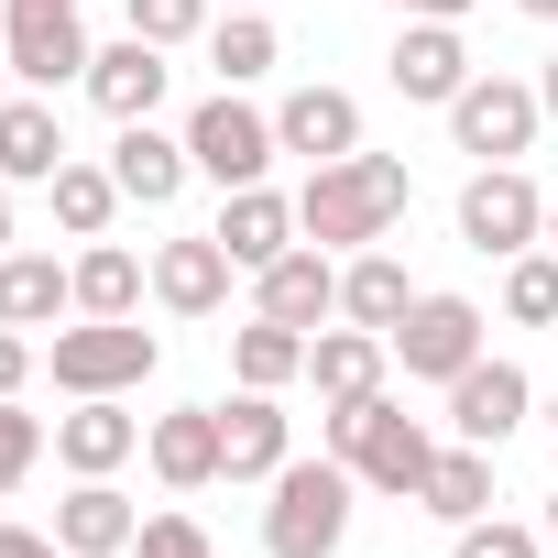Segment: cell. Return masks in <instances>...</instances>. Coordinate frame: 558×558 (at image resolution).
Masks as SVG:
<instances>
[{"instance_id": "6da1fadb", "label": "cell", "mask_w": 558, "mask_h": 558, "mask_svg": "<svg viewBox=\"0 0 558 558\" xmlns=\"http://www.w3.org/2000/svg\"><path fill=\"white\" fill-rule=\"evenodd\" d=\"M395 219H405V165H395V154H340V165H318L307 197H296V230H307L318 252L384 241Z\"/></svg>"}, {"instance_id": "7a4b0ae2", "label": "cell", "mask_w": 558, "mask_h": 558, "mask_svg": "<svg viewBox=\"0 0 558 558\" xmlns=\"http://www.w3.org/2000/svg\"><path fill=\"white\" fill-rule=\"evenodd\" d=\"M329 449L351 460V482H373V493H405V504H416V482H427V460H438V438H427L405 405H384V395H362V405H329Z\"/></svg>"}, {"instance_id": "3957f363", "label": "cell", "mask_w": 558, "mask_h": 558, "mask_svg": "<svg viewBox=\"0 0 558 558\" xmlns=\"http://www.w3.org/2000/svg\"><path fill=\"white\" fill-rule=\"evenodd\" d=\"M351 536V460H286L263 504V547L274 558H329Z\"/></svg>"}, {"instance_id": "277c9868", "label": "cell", "mask_w": 558, "mask_h": 558, "mask_svg": "<svg viewBox=\"0 0 558 558\" xmlns=\"http://www.w3.org/2000/svg\"><path fill=\"white\" fill-rule=\"evenodd\" d=\"M0 56H12V77L23 88H88V34H77V0H12V12H0Z\"/></svg>"}, {"instance_id": "5b68a950", "label": "cell", "mask_w": 558, "mask_h": 558, "mask_svg": "<svg viewBox=\"0 0 558 558\" xmlns=\"http://www.w3.org/2000/svg\"><path fill=\"white\" fill-rule=\"evenodd\" d=\"M460 241H471V252H493V263L536 252V241H547V197H536V175L482 165V175L460 186Z\"/></svg>"}, {"instance_id": "8992f818", "label": "cell", "mask_w": 558, "mask_h": 558, "mask_svg": "<svg viewBox=\"0 0 558 558\" xmlns=\"http://www.w3.org/2000/svg\"><path fill=\"white\" fill-rule=\"evenodd\" d=\"M154 362H165V351H154V329H132V318L56 329V384H66V395H132Z\"/></svg>"}, {"instance_id": "52a82bcc", "label": "cell", "mask_w": 558, "mask_h": 558, "mask_svg": "<svg viewBox=\"0 0 558 558\" xmlns=\"http://www.w3.org/2000/svg\"><path fill=\"white\" fill-rule=\"evenodd\" d=\"M274 154H286V143H274V121H263V110H241L230 88L186 121V165H197V175H219V186H263V165H274Z\"/></svg>"}, {"instance_id": "ba28073f", "label": "cell", "mask_w": 558, "mask_h": 558, "mask_svg": "<svg viewBox=\"0 0 558 558\" xmlns=\"http://www.w3.org/2000/svg\"><path fill=\"white\" fill-rule=\"evenodd\" d=\"M536 121H547V99L514 88V77H471V88L449 99V132H460V154H482V165H514V154L536 143Z\"/></svg>"}, {"instance_id": "9c48e42d", "label": "cell", "mask_w": 558, "mask_h": 558, "mask_svg": "<svg viewBox=\"0 0 558 558\" xmlns=\"http://www.w3.org/2000/svg\"><path fill=\"white\" fill-rule=\"evenodd\" d=\"M395 362L427 373V384H460V373L482 362V307H471V296H416L405 329H395Z\"/></svg>"}, {"instance_id": "30bf717a", "label": "cell", "mask_w": 558, "mask_h": 558, "mask_svg": "<svg viewBox=\"0 0 558 558\" xmlns=\"http://www.w3.org/2000/svg\"><path fill=\"white\" fill-rule=\"evenodd\" d=\"M252 307H263V318H286V329H318V318L340 307V263H329L318 241H296V252H274V263L252 274Z\"/></svg>"}, {"instance_id": "8fae6325", "label": "cell", "mask_w": 558, "mask_h": 558, "mask_svg": "<svg viewBox=\"0 0 558 558\" xmlns=\"http://www.w3.org/2000/svg\"><path fill=\"white\" fill-rule=\"evenodd\" d=\"M525 405H536V384H525L514 362H471V373L449 384V427H460L471 449H504V438L525 427Z\"/></svg>"}, {"instance_id": "7c38bea8", "label": "cell", "mask_w": 558, "mask_h": 558, "mask_svg": "<svg viewBox=\"0 0 558 558\" xmlns=\"http://www.w3.org/2000/svg\"><path fill=\"white\" fill-rule=\"evenodd\" d=\"M143 449V416H121V395H77V416H56V460L77 482H110Z\"/></svg>"}, {"instance_id": "4fadbf2b", "label": "cell", "mask_w": 558, "mask_h": 558, "mask_svg": "<svg viewBox=\"0 0 558 558\" xmlns=\"http://www.w3.org/2000/svg\"><path fill=\"white\" fill-rule=\"evenodd\" d=\"M230 274H241V263L219 252V230H197V241H165V252H154V296H165L175 318H219V307H230Z\"/></svg>"}, {"instance_id": "5bb4252c", "label": "cell", "mask_w": 558, "mask_h": 558, "mask_svg": "<svg viewBox=\"0 0 558 558\" xmlns=\"http://www.w3.org/2000/svg\"><path fill=\"white\" fill-rule=\"evenodd\" d=\"M274 143L307 154V165H340V154H362V99L351 88H296L274 110Z\"/></svg>"}, {"instance_id": "9a60e30c", "label": "cell", "mask_w": 558, "mask_h": 558, "mask_svg": "<svg viewBox=\"0 0 558 558\" xmlns=\"http://www.w3.org/2000/svg\"><path fill=\"white\" fill-rule=\"evenodd\" d=\"M395 88L449 110V99L471 88V45H460V23H405V34H395Z\"/></svg>"}, {"instance_id": "2e32d148", "label": "cell", "mask_w": 558, "mask_h": 558, "mask_svg": "<svg viewBox=\"0 0 558 558\" xmlns=\"http://www.w3.org/2000/svg\"><path fill=\"white\" fill-rule=\"evenodd\" d=\"M88 99H99L110 121H154V110H165V45L121 34L110 56H88Z\"/></svg>"}, {"instance_id": "e0dca14e", "label": "cell", "mask_w": 558, "mask_h": 558, "mask_svg": "<svg viewBox=\"0 0 558 558\" xmlns=\"http://www.w3.org/2000/svg\"><path fill=\"white\" fill-rule=\"evenodd\" d=\"M384 329H318L307 340V384H318V405H362V395H384Z\"/></svg>"}, {"instance_id": "ac0fdd59", "label": "cell", "mask_w": 558, "mask_h": 558, "mask_svg": "<svg viewBox=\"0 0 558 558\" xmlns=\"http://www.w3.org/2000/svg\"><path fill=\"white\" fill-rule=\"evenodd\" d=\"M219 460H230V482H274V471H286V405L241 384L219 405Z\"/></svg>"}, {"instance_id": "d6986e66", "label": "cell", "mask_w": 558, "mask_h": 558, "mask_svg": "<svg viewBox=\"0 0 558 558\" xmlns=\"http://www.w3.org/2000/svg\"><path fill=\"white\" fill-rule=\"evenodd\" d=\"M219 252H230L241 274H263L274 252H296V197H274V186H230V208H219Z\"/></svg>"}, {"instance_id": "ffe728a7", "label": "cell", "mask_w": 558, "mask_h": 558, "mask_svg": "<svg viewBox=\"0 0 558 558\" xmlns=\"http://www.w3.org/2000/svg\"><path fill=\"white\" fill-rule=\"evenodd\" d=\"M77 307V263L56 252H0V329H45Z\"/></svg>"}, {"instance_id": "44dd1931", "label": "cell", "mask_w": 558, "mask_h": 558, "mask_svg": "<svg viewBox=\"0 0 558 558\" xmlns=\"http://www.w3.org/2000/svg\"><path fill=\"white\" fill-rule=\"evenodd\" d=\"M56 165H66L56 99H0V175L12 186H56Z\"/></svg>"}, {"instance_id": "7402d4cb", "label": "cell", "mask_w": 558, "mask_h": 558, "mask_svg": "<svg viewBox=\"0 0 558 558\" xmlns=\"http://www.w3.org/2000/svg\"><path fill=\"white\" fill-rule=\"evenodd\" d=\"M110 175H121V197H143V208H175V186H186L197 165H186V143H165L154 121H121V143H110Z\"/></svg>"}, {"instance_id": "603a6c76", "label": "cell", "mask_w": 558, "mask_h": 558, "mask_svg": "<svg viewBox=\"0 0 558 558\" xmlns=\"http://www.w3.org/2000/svg\"><path fill=\"white\" fill-rule=\"evenodd\" d=\"M154 471H165L175 493L219 482V471H230V460H219V405H175V416H154Z\"/></svg>"}, {"instance_id": "cb8c5ba5", "label": "cell", "mask_w": 558, "mask_h": 558, "mask_svg": "<svg viewBox=\"0 0 558 558\" xmlns=\"http://www.w3.org/2000/svg\"><path fill=\"white\" fill-rule=\"evenodd\" d=\"M56 536H66V558H121V547L143 536V514H132L110 482H77V493L56 504Z\"/></svg>"}, {"instance_id": "d4e9b609", "label": "cell", "mask_w": 558, "mask_h": 558, "mask_svg": "<svg viewBox=\"0 0 558 558\" xmlns=\"http://www.w3.org/2000/svg\"><path fill=\"white\" fill-rule=\"evenodd\" d=\"M405 307H416V286H405V263H395V252H362V263L340 274V318H351V329H384V340H395Z\"/></svg>"}, {"instance_id": "484cf974", "label": "cell", "mask_w": 558, "mask_h": 558, "mask_svg": "<svg viewBox=\"0 0 558 558\" xmlns=\"http://www.w3.org/2000/svg\"><path fill=\"white\" fill-rule=\"evenodd\" d=\"M416 504H427V514H449V525H471V514L493 504V449H471V438H460V449H438V460H427V482H416Z\"/></svg>"}, {"instance_id": "4316f807", "label": "cell", "mask_w": 558, "mask_h": 558, "mask_svg": "<svg viewBox=\"0 0 558 558\" xmlns=\"http://www.w3.org/2000/svg\"><path fill=\"white\" fill-rule=\"evenodd\" d=\"M143 307V263L121 241H88L77 252V318H132Z\"/></svg>"}, {"instance_id": "83f0119b", "label": "cell", "mask_w": 558, "mask_h": 558, "mask_svg": "<svg viewBox=\"0 0 558 558\" xmlns=\"http://www.w3.org/2000/svg\"><path fill=\"white\" fill-rule=\"evenodd\" d=\"M230 373H241L252 395H274V384H296V373H307V329H286V318H252V329L230 340Z\"/></svg>"}, {"instance_id": "f1b7e54d", "label": "cell", "mask_w": 558, "mask_h": 558, "mask_svg": "<svg viewBox=\"0 0 558 558\" xmlns=\"http://www.w3.org/2000/svg\"><path fill=\"white\" fill-rule=\"evenodd\" d=\"M110 208H121V175L66 154V165H56V219H66V241H99V230H110Z\"/></svg>"}, {"instance_id": "f546056e", "label": "cell", "mask_w": 558, "mask_h": 558, "mask_svg": "<svg viewBox=\"0 0 558 558\" xmlns=\"http://www.w3.org/2000/svg\"><path fill=\"white\" fill-rule=\"evenodd\" d=\"M504 318L514 329H547L558 318V252H514L504 263Z\"/></svg>"}, {"instance_id": "4dcf8cb0", "label": "cell", "mask_w": 558, "mask_h": 558, "mask_svg": "<svg viewBox=\"0 0 558 558\" xmlns=\"http://www.w3.org/2000/svg\"><path fill=\"white\" fill-rule=\"evenodd\" d=\"M208 66H219L230 88H241V77H274V23H263V12H230V23L208 34Z\"/></svg>"}, {"instance_id": "1f68e13d", "label": "cell", "mask_w": 558, "mask_h": 558, "mask_svg": "<svg viewBox=\"0 0 558 558\" xmlns=\"http://www.w3.org/2000/svg\"><path fill=\"white\" fill-rule=\"evenodd\" d=\"M34 460H45V427H34L12 395H0V504H12V482H23Z\"/></svg>"}, {"instance_id": "d6a6232c", "label": "cell", "mask_w": 558, "mask_h": 558, "mask_svg": "<svg viewBox=\"0 0 558 558\" xmlns=\"http://www.w3.org/2000/svg\"><path fill=\"white\" fill-rule=\"evenodd\" d=\"M121 12H132L143 45H186V34L208 23V0H121Z\"/></svg>"}, {"instance_id": "836d02e7", "label": "cell", "mask_w": 558, "mask_h": 558, "mask_svg": "<svg viewBox=\"0 0 558 558\" xmlns=\"http://www.w3.org/2000/svg\"><path fill=\"white\" fill-rule=\"evenodd\" d=\"M132 547H143V558H219L197 514H143V536H132Z\"/></svg>"}, {"instance_id": "e575fe53", "label": "cell", "mask_w": 558, "mask_h": 558, "mask_svg": "<svg viewBox=\"0 0 558 558\" xmlns=\"http://www.w3.org/2000/svg\"><path fill=\"white\" fill-rule=\"evenodd\" d=\"M460 558H536V536L504 525V514H471V525H460Z\"/></svg>"}, {"instance_id": "d590c367", "label": "cell", "mask_w": 558, "mask_h": 558, "mask_svg": "<svg viewBox=\"0 0 558 558\" xmlns=\"http://www.w3.org/2000/svg\"><path fill=\"white\" fill-rule=\"evenodd\" d=\"M23 373H34V340H23V329H0V395H23Z\"/></svg>"}, {"instance_id": "8d00e7d4", "label": "cell", "mask_w": 558, "mask_h": 558, "mask_svg": "<svg viewBox=\"0 0 558 558\" xmlns=\"http://www.w3.org/2000/svg\"><path fill=\"white\" fill-rule=\"evenodd\" d=\"M0 558H66V536H34V525H0Z\"/></svg>"}, {"instance_id": "74e56055", "label": "cell", "mask_w": 558, "mask_h": 558, "mask_svg": "<svg viewBox=\"0 0 558 558\" xmlns=\"http://www.w3.org/2000/svg\"><path fill=\"white\" fill-rule=\"evenodd\" d=\"M395 12H405V23H460L471 0H395Z\"/></svg>"}, {"instance_id": "f35d334b", "label": "cell", "mask_w": 558, "mask_h": 558, "mask_svg": "<svg viewBox=\"0 0 558 558\" xmlns=\"http://www.w3.org/2000/svg\"><path fill=\"white\" fill-rule=\"evenodd\" d=\"M536 99H547V121H558V56H547V77H536Z\"/></svg>"}, {"instance_id": "ab89813d", "label": "cell", "mask_w": 558, "mask_h": 558, "mask_svg": "<svg viewBox=\"0 0 558 558\" xmlns=\"http://www.w3.org/2000/svg\"><path fill=\"white\" fill-rule=\"evenodd\" d=\"M0 252H12V175H0Z\"/></svg>"}, {"instance_id": "60d3db41", "label": "cell", "mask_w": 558, "mask_h": 558, "mask_svg": "<svg viewBox=\"0 0 558 558\" xmlns=\"http://www.w3.org/2000/svg\"><path fill=\"white\" fill-rule=\"evenodd\" d=\"M514 12H536V23H558V0H514Z\"/></svg>"}, {"instance_id": "b9f144b4", "label": "cell", "mask_w": 558, "mask_h": 558, "mask_svg": "<svg viewBox=\"0 0 558 558\" xmlns=\"http://www.w3.org/2000/svg\"><path fill=\"white\" fill-rule=\"evenodd\" d=\"M547 547H558V493H547Z\"/></svg>"}, {"instance_id": "7bdbcfd3", "label": "cell", "mask_w": 558, "mask_h": 558, "mask_svg": "<svg viewBox=\"0 0 558 558\" xmlns=\"http://www.w3.org/2000/svg\"><path fill=\"white\" fill-rule=\"evenodd\" d=\"M547 252H558V197H547Z\"/></svg>"}, {"instance_id": "ee69618b", "label": "cell", "mask_w": 558, "mask_h": 558, "mask_svg": "<svg viewBox=\"0 0 558 558\" xmlns=\"http://www.w3.org/2000/svg\"><path fill=\"white\" fill-rule=\"evenodd\" d=\"M0 99H12V56H0Z\"/></svg>"}, {"instance_id": "f6af8a7d", "label": "cell", "mask_w": 558, "mask_h": 558, "mask_svg": "<svg viewBox=\"0 0 558 558\" xmlns=\"http://www.w3.org/2000/svg\"><path fill=\"white\" fill-rule=\"evenodd\" d=\"M230 12H263V0H230Z\"/></svg>"}, {"instance_id": "bcb514c9", "label": "cell", "mask_w": 558, "mask_h": 558, "mask_svg": "<svg viewBox=\"0 0 558 558\" xmlns=\"http://www.w3.org/2000/svg\"><path fill=\"white\" fill-rule=\"evenodd\" d=\"M547 427H558V395H547Z\"/></svg>"}]
</instances>
